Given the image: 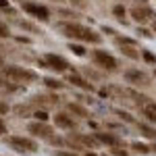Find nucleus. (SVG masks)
<instances>
[{"label":"nucleus","mask_w":156,"mask_h":156,"mask_svg":"<svg viewBox=\"0 0 156 156\" xmlns=\"http://www.w3.org/2000/svg\"><path fill=\"white\" fill-rule=\"evenodd\" d=\"M52 121H54V127H58V129H62V131H75L77 125H79V119H75L67 108L56 110L54 117H52Z\"/></svg>","instance_id":"obj_8"},{"label":"nucleus","mask_w":156,"mask_h":156,"mask_svg":"<svg viewBox=\"0 0 156 156\" xmlns=\"http://www.w3.org/2000/svg\"><path fill=\"white\" fill-rule=\"evenodd\" d=\"M4 81H6V79H4V75L0 73V87H4Z\"/></svg>","instance_id":"obj_38"},{"label":"nucleus","mask_w":156,"mask_h":156,"mask_svg":"<svg viewBox=\"0 0 156 156\" xmlns=\"http://www.w3.org/2000/svg\"><path fill=\"white\" fill-rule=\"evenodd\" d=\"M67 81H69L73 87H77V90H83V92H96L94 83H92L85 75H81V73H77V71L69 73V75H67Z\"/></svg>","instance_id":"obj_12"},{"label":"nucleus","mask_w":156,"mask_h":156,"mask_svg":"<svg viewBox=\"0 0 156 156\" xmlns=\"http://www.w3.org/2000/svg\"><path fill=\"white\" fill-rule=\"evenodd\" d=\"M27 133H31V137H37V140H46L48 142L50 137L54 135V127L46 123V121H34L27 125Z\"/></svg>","instance_id":"obj_11"},{"label":"nucleus","mask_w":156,"mask_h":156,"mask_svg":"<svg viewBox=\"0 0 156 156\" xmlns=\"http://www.w3.org/2000/svg\"><path fill=\"white\" fill-rule=\"evenodd\" d=\"M94 137L98 140V144H104V146H108V148L123 146V137L115 131H94Z\"/></svg>","instance_id":"obj_13"},{"label":"nucleus","mask_w":156,"mask_h":156,"mask_svg":"<svg viewBox=\"0 0 156 156\" xmlns=\"http://www.w3.org/2000/svg\"><path fill=\"white\" fill-rule=\"evenodd\" d=\"M11 9V0H0V11L4 12V11H9Z\"/></svg>","instance_id":"obj_34"},{"label":"nucleus","mask_w":156,"mask_h":156,"mask_svg":"<svg viewBox=\"0 0 156 156\" xmlns=\"http://www.w3.org/2000/svg\"><path fill=\"white\" fill-rule=\"evenodd\" d=\"M34 110H36V108L31 106L29 102H25V104H17V106L12 108V112L19 115V117H34Z\"/></svg>","instance_id":"obj_20"},{"label":"nucleus","mask_w":156,"mask_h":156,"mask_svg":"<svg viewBox=\"0 0 156 156\" xmlns=\"http://www.w3.org/2000/svg\"><path fill=\"white\" fill-rule=\"evenodd\" d=\"M112 112H115V115H117V117H119L121 121H127V123H135V119H133V117L129 115V112H127V110H121V108H115Z\"/></svg>","instance_id":"obj_28"},{"label":"nucleus","mask_w":156,"mask_h":156,"mask_svg":"<svg viewBox=\"0 0 156 156\" xmlns=\"http://www.w3.org/2000/svg\"><path fill=\"white\" fill-rule=\"evenodd\" d=\"M58 15L65 21H79V17H81L77 11H67V9H58Z\"/></svg>","instance_id":"obj_26"},{"label":"nucleus","mask_w":156,"mask_h":156,"mask_svg":"<svg viewBox=\"0 0 156 156\" xmlns=\"http://www.w3.org/2000/svg\"><path fill=\"white\" fill-rule=\"evenodd\" d=\"M21 11L27 17H31L34 21H40V23H48L50 17H52L48 6L42 4V2H37V0H25V2H21Z\"/></svg>","instance_id":"obj_5"},{"label":"nucleus","mask_w":156,"mask_h":156,"mask_svg":"<svg viewBox=\"0 0 156 156\" xmlns=\"http://www.w3.org/2000/svg\"><path fill=\"white\" fill-rule=\"evenodd\" d=\"M152 31H154V36H156V19L152 21Z\"/></svg>","instance_id":"obj_40"},{"label":"nucleus","mask_w":156,"mask_h":156,"mask_svg":"<svg viewBox=\"0 0 156 156\" xmlns=\"http://www.w3.org/2000/svg\"><path fill=\"white\" fill-rule=\"evenodd\" d=\"M110 154L112 156H131V152L125 148V144L123 146H115V148H110Z\"/></svg>","instance_id":"obj_29"},{"label":"nucleus","mask_w":156,"mask_h":156,"mask_svg":"<svg viewBox=\"0 0 156 156\" xmlns=\"http://www.w3.org/2000/svg\"><path fill=\"white\" fill-rule=\"evenodd\" d=\"M50 2H58V4H60V2H65V0H50Z\"/></svg>","instance_id":"obj_41"},{"label":"nucleus","mask_w":156,"mask_h":156,"mask_svg":"<svg viewBox=\"0 0 156 156\" xmlns=\"http://www.w3.org/2000/svg\"><path fill=\"white\" fill-rule=\"evenodd\" d=\"M140 54H142V60H144L146 65H152V67H156V54L152 52V50L140 48Z\"/></svg>","instance_id":"obj_24"},{"label":"nucleus","mask_w":156,"mask_h":156,"mask_svg":"<svg viewBox=\"0 0 156 156\" xmlns=\"http://www.w3.org/2000/svg\"><path fill=\"white\" fill-rule=\"evenodd\" d=\"M112 17L123 25L129 23V12H127V9H125L123 4H115V6H112Z\"/></svg>","instance_id":"obj_19"},{"label":"nucleus","mask_w":156,"mask_h":156,"mask_svg":"<svg viewBox=\"0 0 156 156\" xmlns=\"http://www.w3.org/2000/svg\"><path fill=\"white\" fill-rule=\"evenodd\" d=\"M123 77H125V81L129 85H133V87H148V85L152 83L150 75L146 71H142V69H135V67L125 69V71H123Z\"/></svg>","instance_id":"obj_9"},{"label":"nucleus","mask_w":156,"mask_h":156,"mask_svg":"<svg viewBox=\"0 0 156 156\" xmlns=\"http://www.w3.org/2000/svg\"><path fill=\"white\" fill-rule=\"evenodd\" d=\"M2 75H4L6 81L17 83V85H21V87H25V85H29V83H36L37 79H40V73L36 69L23 67V65H6L2 69Z\"/></svg>","instance_id":"obj_2"},{"label":"nucleus","mask_w":156,"mask_h":156,"mask_svg":"<svg viewBox=\"0 0 156 156\" xmlns=\"http://www.w3.org/2000/svg\"><path fill=\"white\" fill-rule=\"evenodd\" d=\"M119 52L129 60H142V54H140V46H133V44H125V46H119Z\"/></svg>","instance_id":"obj_16"},{"label":"nucleus","mask_w":156,"mask_h":156,"mask_svg":"<svg viewBox=\"0 0 156 156\" xmlns=\"http://www.w3.org/2000/svg\"><path fill=\"white\" fill-rule=\"evenodd\" d=\"M12 23L17 25L19 29H23V31H29V34H34V36H40V34H42V29H40L36 23L27 21V19H17V17H15V19H12Z\"/></svg>","instance_id":"obj_17"},{"label":"nucleus","mask_w":156,"mask_h":156,"mask_svg":"<svg viewBox=\"0 0 156 156\" xmlns=\"http://www.w3.org/2000/svg\"><path fill=\"white\" fill-rule=\"evenodd\" d=\"M37 67L50 69V71H54V73H69L71 71V62L65 58V56L56 54V52H46L42 60L37 58Z\"/></svg>","instance_id":"obj_6"},{"label":"nucleus","mask_w":156,"mask_h":156,"mask_svg":"<svg viewBox=\"0 0 156 156\" xmlns=\"http://www.w3.org/2000/svg\"><path fill=\"white\" fill-rule=\"evenodd\" d=\"M127 12L137 25H148L156 19V11L150 4H133L131 9H127Z\"/></svg>","instance_id":"obj_7"},{"label":"nucleus","mask_w":156,"mask_h":156,"mask_svg":"<svg viewBox=\"0 0 156 156\" xmlns=\"http://www.w3.org/2000/svg\"><path fill=\"white\" fill-rule=\"evenodd\" d=\"M90 58L94 62V67H98L100 71H106V73H117L119 71V60L115 58L110 52H106L104 48L90 50Z\"/></svg>","instance_id":"obj_3"},{"label":"nucleus","mask_w":156,"mask_h":156,"mask_svg":"<svg viewBox=\"0 0 156 156\" xmlns=\"http://www.w3.org/2000/svg\"><path fill=\"white\" fill-rule=\"evenodd\" d=\"M12 108H11V104L6 102V100H0V117H4V115H9Z\"/></svg>","instance_id":"obj_32"},{"label":"nucleus","mask_w":156,"mask_h":156,"mask_svg":"<svg viewBox=\"0 0 156 156\" xmlns=\"http://www.w3.org/2000/svg\"><path fill=\"white\" fill-rule=\"evenodd\" d=\"M112 44L119 48V46H125V44H133V46H137V40L135 37H129V36H121V34H117V36H112Z\"/></svg>","instance_id":"obj_21"},{"label":"nucleus","mask_w":156,"mask_h":156,"mask_svg":"<svg viewBox=\"0 0 156 156\" xmlns=\"http://www.w3.org/2000/svg\"><path fill=\"white\" fill-rule=\"evenodd\" d=\"M54 156H83V154H79L75 150H69V148H60V150L54 152Z\"/></svg>","instance_id":"obj_30"},{"label":"nucleus","mask_w":156,"mask_h":156,"mask_svg":"<svg viewBox=\"0 0 156 156\" xmlns=\"http://www.w3.org/2000/svg\"><path fill=\"white\" fill-rule=\"evenodd\" d=\"M67 110H69V112H71L73 117H75V119H90V110H87V108L83 106V104H79V102H67Z\"/></svg>","instance_id":"obj_14"},{"label":"nucleus","mask_w":156,"mask_h":156,"mask_svg":"<svg viewBox=\"0 0 156 156\" xmlns=\"http://www.w3.org/2000/svg\"><path fill=\"white\" fill-rule=\"evenodd\" d=\"M0 37H11V27L4 21H0Z\"/></svg>","instance_id":"obj_33"},{"label":"nucleus","mask_w":156,"mask_h":156,"mask_svg":"<svg viewBox=\"0 0 156 156\" xmlns=\"http://www.w3.org/2000/svg\"><path fill=\"white\" fill-rule=\"evenodd\" d=\"M142 117H144L148 123L156 125V102H148L142 106Z\"/></svg>","instance_id":"obj_18"},{"label":"nucleus","mask_w":156,"mask_h":156,"mask_svg":"<svg viewBox=\"0 0 156 156\" xmlns=\"http://www.w3.org/2000/svg\"><path fill=\"white\" fill-rule=\"evenodd\" d=\"M150 152H152V154H156V142H154V144H150Z\"/></svg>","instance_id":"obj_36"},{"label":"nucleus","mask_w":156,"mask_h":156,"mask_svg":"<svg viewBox=\"0 0 156 156\" xmlns=\"http://www.w3.org/2000/svg\"><path fill=\"white\" fill-rule=\"evenodd\" d=\"M6 67V62H4V58H2V54H0V69H4Z\"/></svg>","instance_id":"obj_37"},{"label":"nucleus","mask_w":156,"mask_h":156,"mask_svg":"<svg viewBox=\"0 0 156 156\" xmlns=\"http://www.w3.org/2000/svg\"><path fill=\"white\" fill-rule=\"evenodd\" d=\"M34 117H36V121H46V123H48V110L36 108V110H34Z\"/></svg>","instance_id":"obj_31"},{"label":"nucleus","mask_w":156,"mask_h":156,"mask_svg":"<svg viewBox=\"0 0 156 156\" xmlns=\"http://www.w3.org/2000/svg\"><path fill=\"white\" fill-rule=\"evenodd\" d=\"M4 142L19 154H36L40 150L36 137H27V135H9V137H4Z\"/></svg>","instance_id":"obj_4"},{"label":"nucleus","mask_w":156,"mask_h":156,"mask_svg":"<svg viewBox=\"0 0 156 156\" xmlns=\"http://www.w3.org/2000/svg\"><path fill=\"white\" fill-rule=\"evenodd\" d=\"M44 85L48 87V90H65V81H60L58 77H44Z\"/></svg>","instance_id":"obj_22"},{"label":"nucleus","mask_w":156,"mask_h":156,"mask_svg":"<svg viewBox=\"0 0 156 156\" xmlns=\"http://www.w3.org/2000/svg\"><path fill=\"white\" fill-rule=\"evenodd\" d=\"M135 34H137L140 37H144V40H152V37H156L154 31H152V29H148L146 25H137V27H135Z\"/></svg>","instance_id":"obj_27"},{"label":"nucleus","mask_w":156,"mask_h":156,"mask_svg":"<svg viewBox=\"0 0 156 156\" xmlns=\"http://www.w3.org/2000/svg\"><path fill=\"white\" fill-rule=\"evenodd\" d=\"M21 2H25V0H21Z\"/></svg>","instance_id":"obj_42"},{"label":"nucleus","mask_w":156,"mask_h":156,"mask_svg":"<svg viewBox=\"0 0 156 156\" xmlns=\"http://www.w3.org/2000/svg\"><path fill=\"white\" fill-rule=\"evenodd\" d=\"M4 133H9V129H6V123H4V121L0 119V137H2Z\"/></svg>","instance_id":"obj_35"},{"label":"nucleus","mask_w":156,"mask_h":156,"mask_svg":"<svg viewBox=\"0 0 156 156\" xmlns=\"http://www.w3.org/2000/svg\"><path fill=\"white\" fill-rule=\"evenodd\" d=\"M135 4H148V0H135Z\"/></svg>","instance_id":"obj_39"},{"label":"nucleus","mask_w":156,"mask_h":156,"mask_svg":"<svg viewBox=\"0 0 156 156\" xmlns=\"http://www.w3.org/2000/svg\"><path fill=\"white\" fill-rule=\"evenodd\" d=\"M137 125V131L144 135L146 140H152V142H156V125H152V123H148V121H142V123H135Z\"/></svg>","instance_id":"obj_15"},{"label":"nucleus","mask_w":156,"mask_h":156,"mask_svg":"<svg viewBox=\"0 0 156 156\" xmlns=\"http://www.w3.org/2000/svg\"><path fill=\"white\" fill-rule=\"evenodd\" d=\"M34 108H42V110H48V108H56L60 102L58 94H52V92H46V94H36L27 100Z\"/></svg>","instance_id":"obj_10"},{"label":"nucleus","mask_w":156,"mask_h":156,"mask_svg":"<svg viewBox=\"0 0 156 156\" xmlns=\"http://www.w3.org/2000/svg\"><path fill=\"white\" fill-rule=\"evenodd\" d=\"M129 148H131L135 154H142V156L152 154V152H150V144H144V142H131V144H129Z\"/></svg>","instance_id":"obj_23"},{"label":"nucleus","mask_w":156,"mask_h":156,"mask_svg":"<svg viewBox=\"0 0 156 156\" xmlns=\"http://www.w3.org/2000/svg\"><path fill=\"white\" fill-rule=\"evenodd\" d=\"M58 31L65 37H69L71 42H81V44H92V46H100L102 44V34L96 31L94 27L85 23H79V21H60L58 25Z\"/></svg>","instance_id":"obj_1"},{"label":"nucleus","mask_w":156,"mask_h":156,"mask_svg":"<svg viewBox=\"0 0 156 156\" xmlns=\"http://www.w3.org/2000/svg\"><path fill=\"white\" fill-rule=\"evenodd\" d=\"M69 50H71L75 56H87V54H90L81 42H71V44H69Z\"/></svg>","instance_id":"obj_25"}]
</instances>
